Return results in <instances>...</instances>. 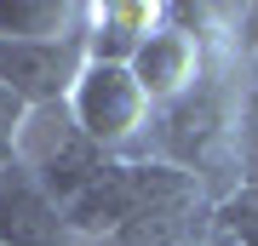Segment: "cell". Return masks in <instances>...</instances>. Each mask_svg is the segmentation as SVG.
Masks as SVG:
<instances>
[{
    "instance_id": "cell-1",
    "label": "cell",
    "mask_w": 258,
    "mask_h": 246,
    "mask_svg": "<svg viewBox=\"0 0 258 246\" xmlns=\"http://www.w3.org/2000/svg\"><path fill=\"white\" fill-rule=\"evenodd\" d=\"M63 109L81 126L86 143L103 149V155H115V160L138 155V143H149V120H155V109H149V98L138 92L126 63H86L81 80L69 86Z\"/></svg>"
},
{
    "instance_id": "cell-2",
    "label": "cell",
    "mask_w": 258,
    "mask_h": 246,
    "mask_svg": "<svg viewBox=\"0 0 258 246\" xmlns=\"http://www.w3.org/2000/svg\"><path fill=\"white\" fill-rule=\"evenodd\" d=\"M109 160L115 155H103V149H92L81 137V126L69 120L63 103H52V109H29V126L18 137V166L35 172V183L52 195L57 206H69Z\"/></svg>"
},
{
    "instance_id": "cell-3",
    "label": "cell",
    "mask_w": 258,
    "mask_h": 246,
    "mask_svg": "<svg viewBox=\"0 0 258 246\" xmlns=\"http://www.w3.org/2000/svg\"><path fill=\"white\" fill-rule=\"evenodd\" d=\"M86 69L81 40H0V86L29 109H52Z\"/></svg>"
},
{
    "instance_id": "cell-4",
    "label": "cell",
    "mask_w": 258,
    "mask_h": 246,
    "mask_svg": "<svg viewBox=\"0 0 258 246\" xmlns=\"http://www.w3.org/2000/svg\"><path fill=\"white\" fill-rule=\"evenodd\" d=\"M132 80L138 92L149 98V109H166V103H178L184 92L201 86V35H189L184 23L172 18V6L161 12V23L149 29V40L132 52Z\"/></svg>"
},
{
    "instance_id": "cell-5",
    "label": "cell",
    "mask_w": 258,
    "mask_h": 246,
    "mask_svg": "<svg viewBox=\"0 0 258 246\" xmlns=\"http://www.w3.org/2000/svg\"><path fill=\"white\" fill-rule=\"evenodd\" d=\"M0 246H75L63 206L18 160L0 166Z\"/></svg>"
},
{
    "instance_id": "cell-6",
    "label": "cell",
    "mask_w": 258,
    "mask_h": 246,
    "mask_svg": "<svg viewBox=\"0 0 258 246\" xmlns=\"http://www.w3.org/2000/svg\"><path fill=\"white\" fill-rule=\"evenodd\" d=\"M166 6H144V0H103V6H86V63H132V52L149 40V29L161 23Z\"/></svg>"
},
{
    "instance_id": "cell-7",
    "label": "cell",
    "mask_w": 258,
    "mask_h": 246,
    "mask_svg": "<svg viewBox=\"0 0 258 246\" xmlns=\"http://www.w3.org/2000/svg\"><path fill=\"white\" fill-rule=\"evenodd\" d=\"M81 0H0V40H81Z\"/></svg>"
},
{
    "instance_id": "cell-8",
    "label": "cell",
    "mask_w": 258,
    "mask_h": 246,
    "mask_svg": "<svg viewBox=\"0 0 258 246\" xmlns=\"http://www.w3.org/2000/svg\"><path fill=\"white\" fill-rule=\"evenodd\" d=\"M201 246H258V183H241L207 206Z\"/></svg>"
},
{
    "instance_id": "cell-9",
    "label": "cell",
    "mask_w": 258,
    "mask_h": 246,
    "mask_svg": "<svg viewBox=\"0 0 258 246\" xmlns=\"http://www.w3.org/2000/svg\"><path fill=\"white\" fill-rule=\"evenodd\" d=\"M29 126V103H18L6 86H0V166L6 160H18V137Z\"/></svg>"
}]
</instances>
